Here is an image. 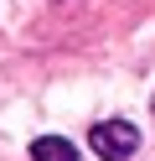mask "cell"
<instances>
[{
  "instance_id": "6da1fadb",
  "label": "cell",
  "mask_w": 155,
  "mask_h": 161,
  "mask_svg": "<svg viewBox=\"0 0 155 161\" xmlns=\"http://www.w3.org/2000/svg\"><path fill=\"white\" fill-rule=\"evenodd\" d=\"M88 146L98 151V161H129L134 146H140V130L129 119H98L93 135H88Z\"/></svg>"
},
{
  "instance_id": "7a4b0ae2",
  "label": "cell",
  "mask_w": 155,
  "mask_h": 161,
  "mask_svg": "<svg viewBox=\"0 0 155 161\" xmlns=\"http://www.w3.org/2000/svg\"><path fill=\"white\" fill-rule=\"evenodd\" d=\"M31 161H78V146L62 135H41V140H31Z\"/></svg>"
},
{
  "instance_id": "3957f363",
  "label": "cell",
  "mask_w": 155,
  "mask_h": 161,
  "mask_svg": "<svg viewBox=\"0 0 155 161\" xmlns=\"http://www.w3.org/2000/svg\"><path fill=\"white\" fill-rule=\"evenodd\" d=\"M150 114H155V99H150Z\"/></svg>"
}]
</instances>
